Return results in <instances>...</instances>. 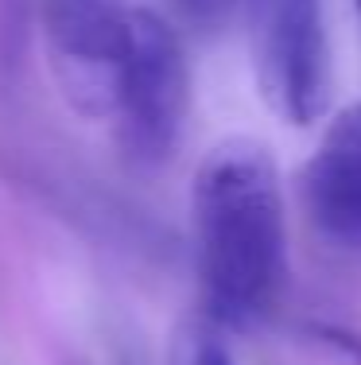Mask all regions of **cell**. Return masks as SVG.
<instances>
[{
  "instance_id": "cell-1",
  "label": "cell",
  "mask_w": 361,
  "mask_h": 365,
  "mask_svg": "<svg viewBox=\"0 0 361 365\" xmlns=\"http://www.w3.org/2000/svg\"><path fill=\"white\" fill-rule=\"evenodd\" d=\"M194 245L206 311L229 330H253L276 311L288 280V225L268 148L226 140L194 175Z\"/></svg>"
},
{
  "instance_id": "cell-2",
  "label": "cell",
  "mask_w": 361,
  "mask_h": 365,
  "mask_svg": "<svg viewBox=\"0 0 361 365\" xmlns=\"http://www.w3.org/2000/svg\"><path fill=\"white\" fill-rule=\"evenodd\" d=\"M191 109V71L179 31L148 8L128 12L117 71V148L132 171H159L175 155Z\"/></svg>"
},
{
  "instance_id": "cell-3",
  "label": "cell",
  "mask_w": 361,
  "mask_h": 365,
  "mask_svg": "<svg viewBox=\"0 0 361 365\" xmlns=\"http://www.w3.org/2000/svg\"><path fill=\"white\" fill-rule=\"evenodd\" d=\"M256 86L288 125H311L330 106V47L323 0H248Z\"/></svg>"
},
{
  "instance_id": "cell-4",
  "label": "cell",
  "mask_w": 361,
  "mask_h": 365,
  "mask_svg": "<svg viewBox=\"0 0 361 365\" xmlns=\"http://www.w3.org/2000/svg\"><path fill=\"white\" fill-rule=\"evenodd\" d=\"M36 12L63 98L85 117L113 113L132 8L125 0H36Z\"/></svg>"
},
{
  "instance_id": "cell-5",
  "label": "cell",
  "mask_w": 361,
  "mask_h": 365,
  "mask_svg": "<svg viewBox=\"0 0 361 365\" xmlns=\"http://www.w3.org/2000/svg\"><path fill=\"white\" fill-rule=\"evenodd\" d=\"M303 206L330 245L361 253V106L338 113L307 160Z\"/></svg>"
},
{
  "instance_id": "cell-6",
  "label": "cell",
  "mask_w": 361,
  "mask_h": 365,
  "mask_svg": "<svg viewBox=\"0 0 361 365\" xmlns=\"http://www.w3.org/2000/svg\"><path fill=\"white\" fill-rule=\"evenodd\" d=\"M36 0H0V71H12L28 47Z\"/></svg>"
},
{
  "instance_id": "cell-7",
  "label": "cell",
  "mask_w": 361,
  "mask_h": 365,
  "mask_svg": "<svg viewBox=\"0 0 361 365\" xmlns=\"http://www.w3.org/2000/svg\"><path fill=\"white\" fill-rule=\"evenodd\" d=\"M171 365H234L221 338L206 327H183L171 346Z\"/></svg>"
},
{
  "instance_id": "cell-8",
  "label": "cell",
  "mask_w": 361,
  "mask_h": 365,
  "mask_svg": "<svg viewBox=\"0 0 361 365\" xmlns=\"http://www.w3.org/2000/svg\"><path fill=\"white\" fill-rule=\"evenodd\" d=\"M241 0H175V8L183 12V20L199 31H218L229 16L237 12Z\"/></svg>"
}]
</instances>
